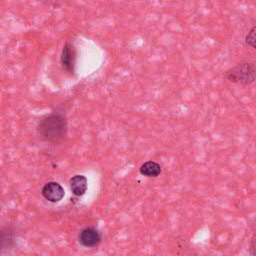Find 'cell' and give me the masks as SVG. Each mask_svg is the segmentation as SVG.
<instances>
[{"label":"cell","instance_id":"cell-2","mask_svg":"<svg viewBox=\"0 0 256 256\" xmlns=\"http://www.w3.org/2000/svg\"><path fill=\"white\" fill-rule=\"evenodd\" d=\"M225 77L231 82L248 85L255 79V64L251 62L239 63L228 70Z\"/></svg>","mask_w":256,"mask_h":256},{"label":"cell","instance_id":"cell-9","mask_svg":"<svg viewBox=\"0 0 256 256\" xmlns=\"http://www.w3.org/2000/svg\"><path fill=\"white\" fill-rule=\"evenodd\" d=\"M246 43L253 48L255 47V27H253L246 36Z\"/></svg>","mask_w":256,"mask_h":256},{"label":"cell","instance_id":"cell-3","mask_svg":"<svg viewBox=\"0 0 256 256\" xmlns=\"http://www.w3.org/2000/svg\"><path fill=\"white\" fill-rule=\"evenodd\" d=\"M101 234L99 231L92 227L84 228L79 234V243L84 247H95L101 242Z\"/></svg>","mask_w":256,"mask_h":256},{"label":"cell","instance_id":"cell-7","mask_svg":"<svg viewBox=\"0 0 256 256\" xmlns=\"http://www.w3.org/2000/svg\"><path fill=\"white\" fill-rule=\"evenodd\" d=\"M14 243V233L10 228L0 229V253L10 248Z\"/></svg>","mask_w":256,"mask_h":256},{"label":"cell","instance_id":"cell-6","mask_svg":"<svg viewBox=\"0 0 256 256\" xmlns=\"http://www.w3.org/2000/svg\"><path fill=\"white\" fill-rule=\"evenodd\" d=\"M70 188L74 195L82 196L87 190V178L83 175H75L70 179Z\"/></svg>","mask_w":256,"mask_h":256},{"label":"cell","instance_id":"cell-5","mask_svg":"<svg viewBox=\"0 0 256 256\" xmlns=\"http://www.w3.org/2000/svg\"><path fill=\"white\" fill-rule=\"evenodd\" d=\"M75 59H76V53H75L74 46L71 43H66L61 53V64L67 72L69 73L74 72Z\"/></svg>","mask_w":256,"mask_h":256},{"label":"cell","instance_id":"cell-1","mask_svg":"<svg viewBox=\"0 0 256 256\" xmlns=\"http://www.w3.org/2000/svg\"><path fill=\"white\" fill-rule=\"evenodd\" d=\"M40 137L51 144L62 142L67 133V121L62 114L53 113L43 118L38 125Z\"/></svg>","mask_w":256,"mask_h":256},{"label":"cell","instance_id":"cell-8","mask_svg":"<svg viewBox=\"0 0 256 256\" xmlns=\"http://www.w3.org/2000/svg\"><path fill=\"white\" fill-rule=\"evenodd\" d=\"M140 173L146 177H157L161 173V166L154 161H147L141 165Z\"/></svg>","mask_w":256,"mask_h":256},{"label":"cell","instance_id":"cell-4","mask_svg":"<svg viewBox=\"0 0 256 256\" xmlns=\"http://www.w3.org/2000/svg\"><path fill=\"white\" fill-rule=\"evenodd\" d=\"M41 193L46 200L52 203L59 202L64 197V189L57 182H48L45 184Z\"/></svg>","mask_w":256,"mask_h":256}]
</instances>
